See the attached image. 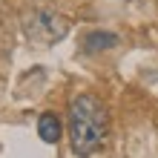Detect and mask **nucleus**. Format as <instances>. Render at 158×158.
Returning <instances> with one entry per match:
<instances>
[{
  "label": "nucleus",
  "instance_id": "obj_1",
  "mask_svg": "<svg viewBox=\"0 0 158 158\" xmlns=\"http://www.w3.org/2000/svg\"><path fill=\"white\" fill-rule=\"evenodd\" d=\"M109 135L106 104L92 92H81L69 101V147L78 158H89L104 147Z\"/></svg>",
  "mask_w": 158,
  "mask_h": 158
},
{
  "label": "nucleus",
  "instance_id": "obj_2",
  "mask_svg": "<svg viewBox=\"0 0 158 158\" xmlns=\"http://www.w3.org/2000/svg\"><path fill=\"white\" fill-rule=\"evenodd\" d=\"M20 26H23L26 38L32 43H40V46L58 43L69 32V20L60 12H55V9H29V12L20 15Z\"/></svg>",
  "mask_w": 158,
  "mask_h": 158
},
{
  "label": "nucleus",
  "instance_id": "obj_3",
  "mask_svg": "<svg viewBox=\"0 0 158 158\" xmlns=\"http://www.w3.org/2000/svg\"><path fill=\"white\" fill-rule=\"evenodd\" d=\"M118 46V35L115 32H89L83 35V52L86 55H95V52H106Z\"/></svg>",
  "mask_w": 158,
  "mask_h": 158
},
{
  "label": "nucleus",
  "instance_id": "obj_4",
  "mask_svg": "<svg viewBox=\"0 0 158 158\" xmlns=\"http://www.w3.org/2000/svg\"><path fill=\"white\" fill-rule=\"evenodd\" d=\"M60 132H63V127H60V118L55 115V112H43L38 118V135H40V141L58 144L60 141Z\"/></svg>",
  "mask_w": 158,
  "mask_h": 158
}]
</instances>
